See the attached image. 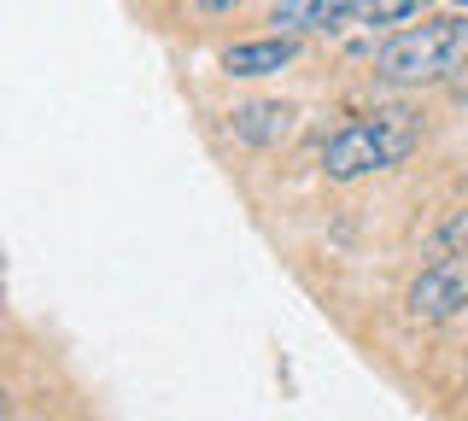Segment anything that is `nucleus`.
Masks as SVG:
<instances>
[{
    "mask_svg": "<svg viewBox=\"0 0 468 421\" xmlns=\"http://www.w3.org/2000/svg\"><path fill=\"white\" fill-rule=\"evenodd\" d=\"M199 12H211V18H223V12H234V6H246V0H194Z\"/></svg>",
    "mask_w": 468,
    "mask_h": 421,
    "instance_id": "obj_9",
    "label": "nucleus"
},
{
    "mask_svg": "<svg viewBox=\"0 0 468 421\" xmlns=\"http://www.w3.org/2000/svg\"><path fill=\"white\" fill-rule=\"evenodd\" d=\"M292 129H299V111L287 106V100H240V106L229 111V135L240 141V147H287Z\"/></svg>",
    "mask_w": 468,
    "mask_h": 421,
    "instance_id": "obj_4",
    "label": "nucleus"
},
{
    "mask_svg": "<svg viewBox=\"0 0 468 421\" xmlns=\"http://www.w3.org/2000/svg\"><path fill=\"white\" fill-rule=\"evenodd\" d=\"M463 70H468V12L404 24L375 47V77L392 89H433V82H457Z\"/></svg>",
    "mask_w": 468,
    "mask_h": 421,
    "instance_id": "obj_1",
    "label": "nucleus"
},
{
    "mask_svg": "<svg viewBox=\"0 0 468 421\" xmlns=\"http://www.w3.org/2000/svg\"><path fill=\"white\" fill-rule=\"evenodd\" d=\"M416 153V123L410 111H375L363 123H346L322 141V176L328 182H363L375 170H392Z\"/></svg>",
    "mask_w": 468,
    "mask_h": 421,
    "instance_id": "obj_2",
    "label": "nucleus"
},
{
    "mask_svg": "<svg viewBox=\"0 0 468 421\" xmlns=\"http://www.w3.org/2000/svg\"><path fill=\"white\" fill-rule=\"evenodd\" d=\"M428 12V0H357L346 18V30H392V24H410Z\"/></svg>",
    "mask_w": 468,
    "mask_h": 421,
    "instance_id": "obj_8",
    "label": "nucleus"
},
{
    "mask_svg": "<svg viewBox=\"0 0 468 421\" xmlns=\"http://www.w3.org/2000/svg\"><path fill=\"white\" fill-rule=\"evenodd\" d=\"M421 258L428 264H451V258H468V205H451L421 240Z\"/></svg>",
    "mask_w": 468,
    "mask_h": 421,
    "instance_id": "obj_7",
    "label": "nucleus"
},
{
    "mask_svg": "<svg viewBox=\"0 0 468 421\" xmlns=\"http://www.w3.org/2000/svg\"><path fill=\"white\" fill-rule=\"evenodd\" d=\"M451 94H457V100H463V106H468V70H463V77H457V82H451Z\"/></svg>",
    "mask_w": 468,
    "mask_h": 421,
    "instance_id": "obj_10",
    "label": "nucleus"
},
{
    "mask_svg": "<svg viewBox=\"0 0 468 421\" xmlns=\"http://www.w3.org/2000/svg\"><path fill=\"white\" fill-rule=\"evenodd\" d=\"M299 59V36H258V41H234L223 47V70L229 77H275V70H287Z\"/></svg>",
    "mask_w": 468,
    "mask_h": 421,
    "instance_id": "obj_5",
    "label": "nucleus"
},
{
    "mask_svg": "<svg viewBox=\"0 0 468 421\" xmlns=\"http://www.w3.org/2000/svg\"><path fill=\"white\" fill-rule=\"evenodd\" d=\"M351 6H357V0H275L270 24H275V36H311V30L334 36V30H346Z\"/></svg>",
    "mask_w": 468,
    "mask_h": 421,
    "instance_id": "obj_6",
    "label": "nucleus"
},
{
    "mask_svg": "<svg viewBox=\"0 0 468 421\" xmlns=\"http://www.w3.org/2000/svg\"><path fill=\"white\" fill-rule=\"evenodd\" d=\"M404 310H410V322H451V316H463L468 310V258L421 264L416 281L404 287Z\"/></svg>",
    "mask_w": 468,
    "mask_h": 421,
    "instance_id": "obj_3",
    "label": "nucleus"
}]
</instances>
